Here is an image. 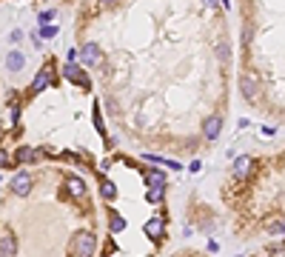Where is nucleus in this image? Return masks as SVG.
<instances>
[{"label": "nucleus", "instance_id": "1", "mask_svg": "<svg viewBox=\"0 0 285 257\" xmlns=\"http://www.w3.org/2000/svg\"><path fill=\"white\" fill-rule=\"evenodd\" d=\"M97 249V240L91 232H77L71 237V257H91Z\"/></svg>", "mask_w": 285, "mask_h": 257}, {"label": "nucleus", "instance_id": "2", "mask_svg": "<svg viewBox=\"0 0 285 257\" xmlns=\"http://www.w3.org/2000/svg\"><path fill=\"white\" fill-rule=\"evenodd\" d=\"M77 57H80V63H83V66L103 69V51H100L97 43H86L83 49H77Z\"/></svg>", "mask_w": 285, "mask_h": 257}, {"label": "nucleus", "instance_id": "3", "mask_svg": "<svg viewBox=\"0 0 285 257\" xmlns=\"http://www.w3.org/2000/svg\"><path fill=\"white\" fill-rule=\"evenodd\" d=\"M12 191H15L17 197H26L32 191V177L26 171H17L15 177H12Z\"/></svg>", "mask_w": 285, "mask_h": 257}, {"label": "nucleus", "instance_id": "4", "mask_svg": "<svg viewBox=\"0 0 285 257\" xmlns=\"http://www.w3.org/2000/svg\"><path fill=\"white\" fill-rule=\"evenodd\" d=\"M63 74H66V77H68V80H71V83L83 86L86 92H88V89H91V80H88V77H86L83 71H80V69L74 66V63H66V66H63Z\"/></svg>", "mask_w": 285, "mask_h": 257}, {"label": "nucleus", "instance_id": "5", "mask_svg": "<svg viewBox=\"0 0 285 257\" xmlns=\"http://www.w3.org/2000/svg\"><path fill=\"white\" fill-rule=\"evenodd\" d=\"M219 132H222V117H219V115L205 117V123H202V135L208 137V140H217Z\"/></svg>", "mask_w": 285, "mask_h": 257}, {"label": "nucleus", "instance_id": "6", "mask_svg": "<svg viewBox=\"0 0 285 257\" xmlns=\"http://www.w3.org/2000/svg\"><path fill=\"white\" fill-rule=\"evenodd\" d=\"M240 89H242V94H245L248 100H254V97H257V80H254V74H242V77H240Z\"/></svg>", "mask_w": 285, "mask_h": 257}, {"label": "nucleus", "instance_id": "7", "mask_svg": "<svg viewBox=\"0 0 285 257\" xmlns=\"http://www.w3.org/2000/svg\"><path fill=\"white\" fill-rule=\"evenodd\" d=\"M17 255V240L12 234H3L0 237V257H15Z\"/></svg>", "mask_w": 285, "mask_h": 257}, {"label": "nucleus", "instance_id": "8", "mask_svg": "<svg viewBox=\"0 0 285 257\" xmlns=\"http://www.w3.org/2000/svg\"><path fill=\"white\" fill-rule=\"evenodd\" d=\"M265 232L268 234H285V217H265Z\"/></svg>", "mask_w": 285, "mask_h": 257}, {"label": "nucleus", "instance_id": "9", "mask_svg": "<svg viewBox=\"0 0 285 257\" xmlns=\"http://www.w3.org/2000/svg\"><path fill=\"white\" fill-rule=\"evenodd\" d=\"M146 234H149L151 240L163 237V217H151V220L146 223Z\"/></svg>", "mask_w": 285, "mask_h": 257}, {"label": "nucleus", "instance_id": "10", "mask_svg": "<svg viewBox=\"0 0 285 257\" xmlns=\"http://www.w3.org/2000/svg\"><path fill=\"white\" fill-rule=\"evenodd\" d=\"M49 80H51V71H49V66H43L40 69V74L32 80V92H43V89L49 86Z\"/></svg>", "mask_w": 285, "mask_h": 257}, {"label": "nucleus", "instance_id": "11", "mask_svg": "<svg viewBox=\"0 0 285 257\" xmlns=\"http://www.w3.org/2000/svg\"><path fill=\"white\" fill-rule=\"evenodd\" d=\"M66 188H68V194H71V197H83V194H86V183L80 180V177H68Z\"/></svg>", "mask_w": 285, "mask_h": 257}, {"label": "nucleus", "instance_id": "12", "mask_svg": "<svg viewBox=\"0 0 285 257\" xmlns=\"http://www.w3.org/2000/svg\"><path fill=\"white\" fill-rule=\"evenodd\" d=\"M248 171H251V157H237L234 160V174L237 177H248Z\"/></svg>", "mask_w": 285, "mask_h": 257}, {"label": "nucleus", "instance_id": "13", "mask_svg": "<svg viewBox=\"0 0 285 257\" xmlns=\"http://www.w3.org/2000/svg\"><path fill=\"white\" fill-rule=\"evenodd\" d=\"M23 63H26V57H23L20 51H9V57H6V66H9V71H20V69H23Z\"/></svg>", "mask_w": 285, "mask_h": 257}, {"label": "nucleus", "instance_id": "14", "mask_svg": "<svg viewBox=\"0 0 285 257\" xmlns=\"http://www.w3.org/2000/svg\"><path fill=\"white\" fill-rule=\"evenodd\" d=\"M146 183L149 186H166V174L160 169H149L146 171Z\"/></svg>", "mask_w": 285, "mask_h": 257}, {"label": "nucleus", "instance_id": "15", "mask_svg": "<svg viewBox=\"0 0 285 257\" xmlns=\"http://www.w3.org/2000/svg\"><path fill=\"white\" fill-rule=\"evenodd\" d=\"M37 157H40V152H34L29 146H20V149H17V160H20V163H32Z\"/></svg>", "mask_w": 285, "mask_h": 257}, {"label": "nucleus", "instance_id": "16", "mask_svg": "<svg viewBox=\"0 0 285 257\" xmlns=\"http://www.w3.org/2000/svg\"><path fill=\"white\" fill-rule=\"evenodd\" d=\"M109 229H111V232H123V229H126V217L117 214V211H109Z\"/></svg>", "mask_w": 285, "mask_h": 257}, {"label": "nucleus", "instance_id": "17", "mask_svg": "<svg viewBox=\"0 0 285 257\" xmlns=\"http://www.w3.org/2000/svg\"><path fill=\"white\" fill-rule=\"evenodd\" d=\"M100 194L106 200H114V197H117V186H114L111 180H100Z\"/></svg>", "mask_w": 285, "mask_h": 257}, {"label": "nucleus", "instance_id": "18", "mask_svg": "<svg viewBox=\"0 0 285 257\" xmlns=\"http://www.w3.org/2000/svg\"><path fill=\"white\" fill-rule=\"evenodd\" d=\"M166 194V186H149V203H160Z\"/></svg>", "mask_w": 285, "mask_h": 257}, {"label": "nucleus", "instance_id": "19", "mask_svg": "<svg viewBox=\"0 0 285 257\" xmlns=\"http://www.w3.org/2000/svg\"><path fill=\"white\" fill-rule=\"evenodd\" d=\"M51 17H54V12H51V9H49V12H43V15L37 17V23H40V26H51V23H49Z\"/></svg>", "mask_w": 285, "mask_h": 257}, {"label": "nucleus", "instance_id": "20", "mask_svg": "<svg viewBox=\"0 0 285 257\" xmlns=\"http://www.w3.org/2000/svg\"><path fill=\"white\" fill-rule=\"evenodd\" d=\"M57 34V26H43L40 29V37H54Z\"/></svg>", "mask_w": 285, "mask_h": 257}, {"label": "nucleus", "instance_id": "21", "mask_svg": "<svg viewBox=\"0 0 285 257\" xmlns=\"http://www.w3.org/2000/svg\"><path fill=\"white\" fill-rule=\"evenodd\" d=\"M219 60H228V43H219Z\"/></svg>", "mask_w": 285, "mask_h": 257}, {"label": "nucleus", "instance_id": "22", "mask_svg": "<svg viewBox=\"0 0 285 257\" xmlns=\"http://www.w3.org/2000/svg\"><path fill=\"white\" fill-rule=\"evenodd\" d=\"M17 117H20V106L15 103V106H12V123H17Z\"/></svg>", "mask_w": 285, "mask_h": 257}, {"label": "nucleus", "instance_id": "23", "mask_svg": "<svg viewBox=\"0 0 285 257\" xmlns=\"http://www.w3.org/2000/svg\"><path fill=\"white\" fill-rule=\"evenodd\" d=\"M103 6H114V3H117V0H100Z\"/></svg>", "mask_w": 285, "mask_h": 257}, {"label": "nucleus", "instance_id": "24", "mask_svg": "<svg viewBox=\"0 0 285 257\" xmlns=\"http://www.w3.org/2000/svg\"><path fill=\"white\" fill-rule=\"evenodd\" d=\"M3 163H6V152H3V149H0V166H3Z\"/></svg>", "mask_w": 285, "mask_h": 257}, {"label": "nucleus", "instance_id": "25", "mask_svg": "<svg viewBox=\"0 0 285 257\" xmlns=\"http://www.w3.org/2000/svg\"><path fill=\"white\" fill-rule=\"evenodd\" d=\"M205 3H208V6H217V0H205Z\"/></svg>", "mask_w": 285, "mask_h": 257}]
</instances>
